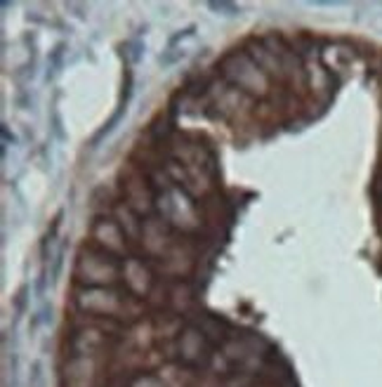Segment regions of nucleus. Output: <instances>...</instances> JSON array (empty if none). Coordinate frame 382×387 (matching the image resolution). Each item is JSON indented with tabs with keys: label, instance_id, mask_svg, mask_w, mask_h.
Here are the masks:
<instances>
[{
	"label": "nucleus",
	"instance_id": "1",
	"mask_svg": "<svg viewBox=\"0 0 382 387\" xmlns=\"http://www.w3.org/2000/svg\"><path fill=\"white\" fill-rule=\"evenodd\" d=\"M78 276L90 283H111L119 276V267L104 253L83 251L78 258Z\"/></svg>",
	"mask_w": 382,
	"mask_h": 387
},
{
	"label": "nucleus",
	"instance_id": "2",
	"mask_svg": "<svg viewBox=\"0 0 382 387\" xmlns=\"http://www.w3.org/2000/svg\"><path fill=\"white\" fill-rule=\"evenodd\" d=\"M43 385V374H40V364L36 361L31 366V381H28V387H40Z\"/></svg>",
	"mask_w": 382,
	"mask_h": 387
}]
</instances>
